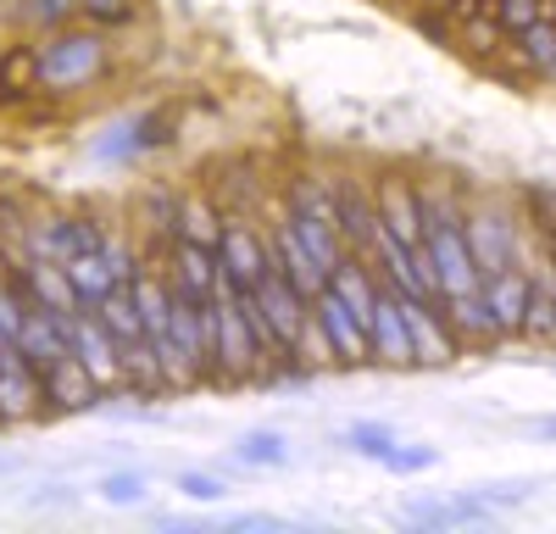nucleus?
<instances>
[{
  "label": "nucleus",
  "mask_w": 556,
  "mask_h": 534,
  "mask_svg": "<svg viewBox=\"0 0 556 534\" xmlns=\"http://www.w3.org/2000/svg\"><path fill=\"white\" fill-rule=\"evenodd\" d=\"M484 7H490V17H495V28H501L506 39L545 17V0H484Z\"/></svg>",
  "instance_id": "obj_27"
},
{
  "label": "nucleus",
  "mask_w": 556,
  "mask_h": 534,
  "mask_svg": "<svg viewBox=\"0 0 556 534\" xmlns=\"http://www.w3.org/2000/svg\"><path fill=\"white\" fill-rule=\"evenodd\" d=\"M424 7H434V12H445V17H468V12L484 7V0H424Z\"/></svg>",
  "instance_id": "obj_33"
},
{
  "label": "nucleus",
  "mask_w": 556,
  "mask_h": 534,
  "mask_svg": "<svg viewBox=\"0 0 556 534\" xmlns=\"http://www.w3.org/2000/svg\"><path fill=\"white\" fill-rule=\"evenodd\" d=\"M28 501H34V507H73V501H78V490H67V484H39Z\"/></svg>",
  "instance_id": "obj_31"
},
{
  "label": "nucleus",
  "mask_w": 556,
  "mask_h": 534,
  "mask_svg": "<svg viewBox=\"0 0 556 534\" xmlns=\"http://www.w3.org/2000/svg\"><path fill=\"white\" fill-rule=\"evenodd\" d=\"M462 234H468V251H473L479 279H484V274H501V267L518 262L523 212L506 206V201H473L468 212H462Z\"/></svg>",
  "instance_id": "obj_2"
},
{
  "label": "nucleus",
  "mask_w": 556,
  "mask_h": 534,
  "mask_svg": "<svg viewBox=\"0 0 556 534\" xmlns=\"http://www.w3.org/2000/svg\"><path fill=\"white\" fill-rule=\"evenodd\" d=\"M96 407H106V395L78 368L73 351L39 373V418H67V412H96Z\"/></svg>",
  "instance_id": "obj_6"
},
{
  "label": "nucleus",
  "mask_w": 556,
  "mask_h": 534,
  "mask_svg": "<svg viewBox=\"0 0 556 534\" xmlns=\"http://www.w3.org/2000/svg\"><path fill=\"white\" fill-rule=\"evenodd\" d=\"M340 445H345V452H356L362 462H379V468H384V462H390V452H395L401 440H395V429H390V423L362 418V423H351V429L340 434Z\"/></svg>",
  "instance_id": "obj_24"
},
{
  "label": "nucleus",
  "mask_w": 556,
  "mask_h": 534,
  "mask_svg": "<svg viewBox=\"0 0 556 534\" xmlns=\"http://www.w3.org/2000/svg\"><path fill=\"white\" fill-rule=\"evenodd\" d=\"M267 229L251 217H228L223 223V245H217V267L228 274V284H240V290H256V279L267 274Z\"/></svg>",
  "instance_id": "obj_7"
},
{
  "label": "nucleus",
  "mask_w": 556,
  "mask_h": 534,
  "mask_svg": "<svg viewBox=\"0 0 556 534\" xmlns=\"http://www.w3.org/2000/svg\"><path fill=\"white\" fill-rule=\"evenodd\" d=\"M96 490H101L106 507H146V501H151V473H146V468H117V473H106Z\"/></svg>",
  "instance_id": "obj_25"
},
{
  "label": "nucleus",
  "mask_w": 556,
  "mask_h": 534,
  "mask_svg": "<svg viewBox=\"0 0 556 534\" xmlns=\"http://www.w3.org/2000/svg\"><path fill=\"white\" fill-rule=\"evenodd\" d=\"M374 206H379V229H390L412 251H424V206H417V178L379 173L374 178Z\"/></svg>",
  "instance_id": "obj_9"
},
{
  "label": "nucleus",
  "mask_w": 556,
  "mask_h": 534,
  "mask_svg": "<svg viewBox=\"0 0 556 534\" xmlns=\"http://www.w3.org/2000/svg\"><path fill=\"white\" fill-rule=\"evenodd\" d=\"M39 89V44H0V112L28 106Z\"/></svg>",
  "instance_id": "obj_18"
},
{
  "label": "nucleus",
  "mask_w": 556,
  "mask_h": 534,
  "mask_svg": "<svg viewBox=\"0 0 556 534\" xmlns=\"http://www.w3.org/2000/svg\"><path fill=\"white\" fill-rule=\"evenodd\" d=\"M67 351L78 356V368L101 384V395L112 400L117 390H128V373H123V351H117V340L106 334V323L96 318V312H73L67 318Z\"/></svg>",
  "instance_id": "obj_3"
},
{
  "label": "nucleus",
  "mask_w": 556,
  "mask_h": 534,
  "mask_svg": "<svg viewBox=\"0 0 556 534\" xmlns=\"http://www.w3.org/2000/svg\"><path fill=\"white\" fill-rule=\"evenodd\" d=\"M267 245H273V262L285 267V279H290L306 301H312L323 284H329V267H323V262H317V256L301 245V234L290 229L285 217H273V223H267Z\"/></svg>",
  "instance_id": "obj_14"
},
{
  "label": "nucleus",
  "mask_w": 556,
  "mask_h": 534,
  "mask_svg": "<svg viewBox=\"0 0 556 534\" xmlns=\"http://www.w3.org/2000/svg\"><path fill=\"white\" fill-rule=\"evenodd\" d=\"M545 23H556V0H545Z\"/></svg>",
  "instance_id": "obj_36"
},
{
  "label": "nucleus",
  "mask_w": 556,
  "mask_h": 534,
  "mask_svg": "<svg viewBox=\"0 0 556 534\" xmlns=\"http://www.w3.org/2000/svg\"><path fill=\"white\" fill-rule=\"evenodd\" d=\"M17 351L34 373H45L56 356H67V318H56V312H45V306H28L23 329H17Z\"/></svg>",
  "instance_id": "obj_16"
},
{
  "label": "nucleus",
  "mask_w": 556,
  "mask_h": 534,
  "mask_svg": "<svg viewBox=\"0 0 556 534\" xmlns=\"http://www.w3.org/2000/svg\"><path fill=\"white\" fill-rule=\"evenodd\" d=\"M440 462V452H434V445H395V452H390V473H401V479H412V473H429Z\"/></svg>",
  "instance_id": "obj_30"
},
{
  "label": "nucleus",
  "mask_w": 556,
  "mask_h": 534,
  "mask_svg": "<svg viewBox=\"0 0 556 534\" xmlns=\"http://www.w3.org/2000/svg\"><path fill=\"white\" fill-rule=\"evenodd\" d=\"M551 345H556V340H551Z\"/></svg>",
  "instance_id": "obj_37"
},
{
  "label": "nucleus",
  "mask_w": 556,
  "mask_h": 534,
  "mask_svg": "<svg viewBox=\"0 0 556 534\" xmlns=\"http://www.w3.org/2000/svg\"><path fill=\"white\" fill-rule=\"evenodd\" d=\"M529 434H534V440H545V445H556V412L534 418V423H529Z\"/></svg>",
  "instance_id": "obj_34"
},
{
  "label": "nucleus",
  "mask_w": 556,
  "mask_h": 534,
  "mask_svg": "<svg viewBox=\"0 0 556 534\" xmlns=\"http://www.w3.org/2000/svg\"><path fill=\"white\" fill-rule=\"evenodd\" d=\"M223 223H228V212L212 190H178V240H195V245L217 251Z\"/></svg>",
  "instance_id": "obj_19"
},
{
  "label": "nucleus",
  "mask_w": 556,
  "mask_h": 534,
  "mask_svg": "<svg viewBox=\"0 0 556 534\" xmlns=\"http://www.w3.org/2000/svg\"><path fill=\"white\" fill-rule=\"evenodd\" d=\"M134 0H78V17L89 23V28H123V23H134Z\"/></svg>",
  "instance_id": "obj_29"
},
{
  "label": "nucleus",
  "mask_w": 556,
  "mask_h": 534,
  "mask_svg": "<svg viewBox=\"0 0 556 534\" xmlns=\"http://www.w3.org/2000/svg\"><path fill=\"white\" fill-rule=\"evenodd\" d=\"M39 418V373L23 363L17 345H0V429Z\"/></svg>",
  "instance_id": "obj_13"
},
{
  "label": "nucleus",
  "mask_w": 556,
  "mask_h": 534,
  "mask_svg": "<svg viewBox=\"0 0 556 534\" xmlns=\"http://www.w3.org/2000/svg\"><path fill=\"white\" fill-rule=\"evenodd\" d=\"M12 473H23V457H12V452H0V479H12Z\"/></svg>",
  "instance_id": "obj_35"
},
{
  "label": "nucleus",
  "mask_w": 556,
  "mask_h": 534,
  "mask_svg": "<svg viewBox=\"0 0 556 534\" xmlns=\"http://www.w3.org/2000/svg\"><path fill=\"white\" fill-rule=\"evenodd\" d=\"M367 351H374L379 368H417V351H412V323H406V306L390 284H379L374 295V312H367Z\"/></svg>",
  "instance_id": "obj_5"
},
{
  "label": "nucleus",
  "mask_w": 556,
  "mask_h": 534,
  "mask_svg": "<svg viewBox=\"0 0 556 534\" xmlns=\"http://www.w3.org/2000/svg\"><path fill=\"white\" fill-rule=\"evenodd\" d=\"M62 274H67V284H73L78 306H101V301H106V290H112V274H106L101 251H78V256H67V262H62Z\"/></svg>",
  "instance_id": "obj_23"
},
{
  "label": "nucleus",
  "mask_w": 556,
  "mask_h": 534,
  "mask_svg": "<svg viewBox=\"0 0 556 534\" xmlns=\"http://www.w3.org/2000/svg\"><path fill=\"white\" fill-rule=\"evenodd\" d=\"M501 56L518 67V78H540V84H551V73H556V23H529V28H518L513 39L501 44Z\"/></svg>",
  "instance_id": "obj_17"
},
{
  "label": "nucleus",
  "mask_w": 556,
  "mask_h": 534,
  "mask_svg": "<svg viewBox=\"0 0 556 534\" xmlns=\"http://www.w3.org/2000/svg\"><path fill=\"white\" fill-rule=\"evenodd\" d=\"M479 301L495 323V340H523V318H529V274L513 262L501 274H484L479 279Z\"/></svg>",
  "instance_id": "obj_8"
},
{
  "label": "nucleus",
  "mask_w": 556,
  "mask_h": 534,
  "mask_svg": "<svg viewBox=\"0 0 556 534\" xmlns=\"http://www.w3.org/2000/svg\"><path fill=\"white\" fill-rule=\"evenodd\" d=\"M162 274H167L173 284H184L190 295L212 301V284H217V251H206V245H195V240H173Z\"/></svg>",
  "instance_id": "obj_21"
},
{
  "label": "nucleus",
  "mask_w": 556,
  "mask_h": 534,
  "mask_svg": "<svg viewBox=\"0 0 556 534\" xmlns=\"http://www.w3.org/2000/svg\"><path fill=\"white\" fill-rule=\"evenodd\" d=\"M112 67V51L96 28H51L39 39V89L45 96H78Z\"/></svg>",
  "instance_id": "obj_1"
},
{
  "label": "nucleus",
  "mask_w": 556,
  "mask_h": 534,
  "mask_svg": "<svg viewBox=\"0 0 556 534\" xmlns=\"http://www.w3.org/2000/svg\"><path fill=\"white\" fill-rule=\"evenodd\" d=\"M395 518L424 523V529H473V523H490L495 512L473 496V490H462V496H424V501H406Z\"/></svg>",
  "instance_id": "obj_15"
},
{
  "label": "nucleus",
  "mask_w": 556,
  "mask_h": 534,
  "mask_svg": "<svg viewBox=\"0 0 556 534\" xmlns=\"http://www.w3.org/2000/svg\"><path fill=\"white\" fill-rule=\"evenodd\" d=\"M334 206H340V245L351 256H367L374 245V229H379V206H374V185L356 173H340L334 178Z\"/></svg>",
  "instance_id": "obj_11"
},
{
  "label": "nucleus",
  "mask_w": 556,
  "mask_h": 534,
  "mask_svg": "<svg viewBox=\"0 0 556 534\" xmlns=\"http://www.w3.org/2000/svg\"><path fill=\"white\" fill-rule=\"evenodd\" d=\"M273 251V245H267ZM256 306L267 312V323L278 329V340H285L290 345V356H295V340H301V323H306V312H312V301L285 279V267H278V262H267V274L256 279Z\"/></svg>",
  "instance_id": "obj_10"
},
{
  "label": "nucleus",
  "mask_w": 556,
  "mask_h": 534,
  "mask_svg": "<svg viewBox=\"0 0 556 534\" xmlns=\"http://www.w3.org/2000/svg\"><path fill=\"white\" fill-rule=\"evenodd\" d=\"M473 496L490 507V512H513L534 496V484L529 479H495V484H473Z\"/></svg>",
  "instance_id": "obj_28"
},
{
  "label": "nucleus",
  "mask_w": 556,
  "mask_h": 534,
  "mask_svg": "<svg viewBox=\"0 0 556 534\" xmlns=\"http://www.w3.org/2000/svg\"><path fill=\"white\" fill-rule=\"evenodd\" d=\"M290 457H295V445H290L285 429H245L235 440V462L240 468H290Z\"/></svg>",
  "instance_id": "obj_22"
},
{
  "label": "nucleus",
  "mask_w": 556,
  "mask_h": 534,
  "mask_svg": "<svg viewBox=\"0 0 556 534\" xmlns=\"http://www.w3.org/2000/svg\"><path fill=\"white\" fill-rule=\"evenodd\" d=\"M223 529H285V518H273V512H235V518H223Z\"/></svg>",
  "instance_id": "obj_32"
},
{
  "label": "nucleus",
  "mask_w": 556,
  "mask_h": 534,
  "mask_svg": "<svg viewBox=\"0 0 556 534\" xmlns=\"http://www.w3.org/2000/svg\"><path fill=\"white\" fill-rule=\"evenodd\" d=\"M173 484H178V496H190V501H201V507H212V501H228V473H212V468H178L173 473Z\"/></svg>",
  "instance_id": "obj_26"
},
{
  "label": "nucleus",
  "mask_w": 556,
  "mask_h": 534,
  "mask_svg": "<svg viewBox=\"0 0 556 534\" xmlns=\"http://www.w3.org/2000/svg\"><path fill=\"white\" fill-rule=\"evenodd\" d=\"M440 312H445V323L456 334L462 351H484V345H501L495 340V323H490V312L479 301V290H462V295H440Z\"/></svg>",
  "instance_id": "obj_20"
},
{
  "label": "nucleus",
  "mask_w": 556,
  "mask_h": 534,
  "mask_svg": "<svg viewBox=\"0 0 556 534\" xmlns=\"http://www.w3.org/2000/svg\"><path fill=\"white\" fill-rule=\"evenodd\" d=\"M401 306H406V323H412L417 368H451L456 356H462V345H456V334H451V323H445L440 301H412V295H401Z\"/></svg>",
  "instance_id": "obj_12"
},
{
  "label": "nucleus",
  "mask_w": 556,
  "mask_h": 534,
  "mask_svg": "<svg viewBox=\"0 0 556 534\" xmlns=\"http://www.w3.org/2000/svg\"><path fill=\"white\" fill-rule=\"evenodd\" d=\"M312 318H317L323 340H329V363L334 368H367V363H374V351H367V323L356 318V312L329 284L312 295Z\"/></svg>",
  "instance_id": "obj_4"
}]
</instances>
